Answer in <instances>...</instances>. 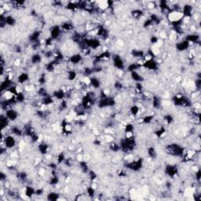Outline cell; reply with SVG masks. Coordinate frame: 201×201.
Returning a JSON list of instances; mask_svg holds the SVG:
<instances>
[{
    "mask_svg": "<svg viewBox=\"0 0 201 201\" xmlns=\"http://www.w3.org/2000/svg\"><path fill=\"white\" fill-rule=\"evenodd\" d=\"M185 148L178 144H170L166 147V152L174 156H185Z\"/></svg>",
    "mask_w": 201,
    "mask_h": 201,
    "instance_id": "obj_1",
    "label": "cell"
},
{
    "mask_svg": "<svg viewBox=\"0 0 201 201\" xmlns=\"http://www.w3.org/2000/svg\"><path fill=\"white\" fill-rule=\"evenodd\" d=\"M172 102L176 106L184 107V108L192 106V101L190 100V99L182 94L175 95L172 98Z\"/></svg>",
    "mask_w": 201,
    "mask_h": 201,
    "instance_id": "obj_2",
    "label": "cell"
},
{
    "mask_svg": "<svg viewBox=\"0 0 201 201\" xmlns=\"http://www.w3.org/2000/svg\"><path fill=\"white\" fill-rule=\"evenodd\" d=\"M126 164L124 167L128 170L133 171H138L139 170L143 167V163H144V160L142 158H138V160H130L128 162H126Z\"/></svg>",
    "mask_w": 201,
    "mask_h": 201,
    "instance_id": "obj_3",
    "label": "cell"
},
{
    "mask_svg": "<svg viewBox=\"0 0 201 201\" xmlns=\"http://www.w3.org/2000/svg\"><path fill=\"white\" fill-rule=\"evenodd\" d=\"M1 145L5 146L7 149H11L17 144V141L13 134H8L4 137V134H2V142H1Z\"/></svg>",
    "mask_w": 201,
    "mask_h": 201,
    "instance_id": "obj_4",
    "label": "cell"
},
{
    "mask_svg": "<svg viewBox=\"0 0 201 201\" xmlns=\"http://www.w3.org/2000/svg\"><path fill=\"white\" fill-rule=\"evenodd\" d=\"M115 100L113 97H105V98H100V100L98 101V106L100 109H104V108H108V107L115 106Z\"/></svg>",
    "mask_w": 201,
    "mask_h": 201,
    "instance_id": "obj_5",
    "label": "cell"
},
{
    "mask_svg": "<svg viewBox=\"0 0 201 201\" xmlns=\"http://www.w3.org/2000/svg\"><path fill=\"white\" fill-rule=\"evenodd\" d=\"M112 60H113V65L116 69H118L119 71H123L124 69V61L123 60L119 54H113L112 56Z\"/></svg>",
    "mask_w": 201,
    "mask_h": 201,
    "instance_id": "obj_6",
    "label": "cell"
},
{
    "mask_svg": "<svg viewBox=\"0 0 201 201\" xmlns=\"http://www.w3.org/2000/svg\"><path fill=\"white\" fill-rule=\"evenodd\" d=\"M142 67L145 69H148V70H150V71H156V70L158 69L159 65H158L157 61L152 58V59L147 60V61H144Z\"/></svg>",
    "mask_w": 201,
    "mask_h": 201,
    "instance_id": "obj_7",
    "label": "cell"
},
{
    "mask_svg": "<svg viewBox=\"0 0 201 201\" xmlns=\"http://www.w3.org/2000/svg\"><path fill=\"white\" fill-rule=\"evenodd\" d=\"M165 174L170 177H175L178 173V168L176 165L173 164H167L164 169Z\"/></svg>",
    "mask_w": 201,
    "mask_h": 201,
    "instance_id": "obj_8",
    "label": "cell"
},
{
    "mask_svg": "<svg viewBox=\"0 0 201 201\" xmlns=\"http://www.w3.org/2000/svg\"><path fill=\"white\" fill-rule=\"evenodd\" d=\"M62 32V30L61 28L60 25H53L50 29V37L53 38V40H57L61 36Z\"/></svg>",
    "mask_w": 201,
    "mask_h": 201,
    "instance_id": "obj_9",
    "label": "cell"
},
{
    "mask_svg": "<svg viewBox=\"0 0 201 201\" xmlns=\"http://www.w3.org/2000/svg\"><path fill=\"white\" fill-rule=\"evenodd\" d=\"M193 6L191 5V4H189L187 3L185 5H184L182 7H181V13L183 14L184 18H190L193 15Z\"/></svg>",
    "mask_w": 201,
    "mask_h": 201,
    "instance_id": "obj_10",
    "label": "cell"
},
{
    "mask_svg": "<svg viewBox=\"0 0 201 201\" xmlns=\"http://www.w3.org/2000/svg\"><path fill=\"white\" fill-rule=\"evenodd\" d=\"M5 115L7 117V119H9V121L13 122L15 120H17V119L19 116V113H18V111H16V110L11 108V109L5 111Z\"/></svg>",
    "mask_w": 201,
    "mask_h": 201,
    "instance_id": "obj_11",
    "label": "cell"
},
{
    "mask_svg": "<svg viewBox=\"0 0 201 201\" xmlns=\"http://www.w3.org/2000/svg\"><path fill=\"white\" fill-rule=\"evenodd\" d=\"M66 94H67V92H66L65 89L61 88L56 90H54L53 92V97L57 100H65V98H66V95H67Z\"/></svg>",
    "mask_w": 201,
    "mask_h": 201,
    "instance_id": "obj_12",
    "label": "cell"
},
{
    "mask_svg": "<svg viewBox=\"0 0 201 201\" xmlns=\"http://www.w3.org/2000/svg\"><path fill=\"white\" fill-rule=\"evenodd\" d=\"M189 47H190V42L186 41L185 39H184V40H181V41L177 42V43H176V46H175V47H176L177 50V51H179V52H183V51L189 50Z\"/></svg>",
    "mask_w": 201,
    "mask_h": 201,
    "instance_id": "obj_13",
    "label": "cell"
},
{
    "mask_svg": "<svg viewBox=\"0 0 201 201\" xmlns=\"http://www.w3.org/2000/svg\"><path fill=\"white\" fill-rule=\"evenodd\" d=\"M83 61V55L80 53H74L68 58V62L71 65H78Z\"/></svg>",
    "mask_w": 201,
    "mask_h": 201,
    "instance_id": "obj_14",
    "label": "cell"
},
{
    "mask_svg": "<svg viewBox=\"0 0 201 201\" xmlns=\"http://www.w3.org/2000/svg\"><path fill=\"white\" fill-rule=\"evenodd\" d=\"M41 35L42 32L40 30H36V31H34V32H32L30 34L28 39H29L30 42L36 43V42H38V39L41 37Z\"/></svg>",
    "mask_w": 201,
    "mask_h": 201,
    "instance_id": "obj_15",
    "label": "cell"
},
{
    "mask_svg": "<svg viewBox=\"0 0 201 201\" xmlns=\"http://www.w3.org/2000/svg\"><path fill=\"white\" fill-rule=\"evenodd\" d=\"M29 80V75L27 72H21V74L19 75L17 79V82L18 84L19 85H22L24 83H27Z\"/></svg>",
    "mask_w": 201,
    "mask_h": 201,
    "instance_id": "obj_16",
    "label": "cell"
},
{
    "mask_svg": "<svg viewBox=\"0 0 201 201\" xmlns=\"http://www.w3.org/2000/svg\"><path fill=\"white\" fill-rule=\"evenodd\" d=\"M60 27L62 30V32L63 31L64 32H71L75 28L74 24H72L71 21H64L61 24Z\"/></svg>",
    "mask_w": 201,
    "mask_h": 201,
    "instance_id": "obj_17",
    "label": "cell"
},
{
    "mask_svg": "<svg viewBox=\"0 0 201 201\" xmlns=\"http://www.w3.org/2000/svg\"><path fill=\"white\" fill-rule=\"evenodd\" d=\"M130 78L135 83H142V82H143L145 80V78L142 76V75L141 73L138 72L137 71L130 72Z\"/></svg>",
    "mask_w": 201,
    "mask_h": 201,
    "instance_id": "obj_18",
    "label": "cell"
},
{
    "mask_svg": "<svg viewBox=\"0 0 201 201\" xmlns=\"http://www.w3.org/2000/svg\"><path fill=\"white\" fill-rule=\"evenodd\" d=\"M49 145L45 143V142H40L39 144L38 145V149L39 153L42 154V155H47L49 152Z\"/></svg>",
    "mask_w": 201,
    "mask_h": 201,
    "instance_id": "obj_19",
    "label": "cell"
},
{
    "mask_svg": "<svg viewBox=\"0 0 201 201\" xmlns=\"http://www.w3.org/2000/svg\"><path fill=\"white\" fill-rule=\"evenodd\" d=\"M40 102H41L42 105H46V106L47 107L54 103V98H53V96H50V95L49 94L47 95V96L44 97V98H42Z\"/></svg>",
    "mask_w": 201,
    "mask_h": 201,
    "instance_id": "obj_20",
    "label": "cell"
},
{
    "mask_svg": "<svg viewBox=\"0 0 201 201\" xmlns=\"http://www.w3.org/2000/svg\"><path fill=\"white\" fill-rule=\"evenodd\" d=\"M185 39L188 41L189 42H193V43H197L199 41H200V36L197 35V34H189L187 35L185 37Z\"/></svg>",
    "mask_w": 201,
    "mask_h": 201,
    "instance_id": "obj_21",
    "label": "cell"
},
{
    "mask_svg": "<svg viewBox=\"0 0 201 201\" xmlns=\"http://www.w3.org/2000/svg\"><path fill=\"white\" fill-rule=\"evenodd\" d=\"M42 57L40 53H36L32 54V57H31V63H32V65H38L39 63L42 62Z\"/></svg>",
    "mask_w": 201,
    "mask_h": 201,
    "instance_id": "obj_22",
    "label": "cell"
},
{
    "mask_svg": "<svg viewBox=\"0 0 201 201\" xmlns=\"http://www.w3.org/2000/svg\"><path fill=\"white\" fill-rule=\"evenodd\" d=\"M59 65V63H57L56 61H51L50 62H48L47 65H46V70L48 71V72H53L56 70V68L57 65Z\"/></svg>",
    "mask_w": 201,
    "mask_h": 201,
    "instance_id": "obj_23",
    "label": "cell"
},
{
    "mask_svg": "<svg viewBox=\"0 0 201 201\" xmlns=\"http://www.w3.org/2000/svg\"><path fill=\"white\" fill-rule=\"evenodd\" d=\"M161 105H162V100L160 99L157 95H155L152 98V105L154 109H159L160 107H161Z\"/></svg>",
    "mask_w": 201,
    "mask_h": 201,
    "instance_id": "obj_24",
    "label": "cell"
},
{
    "mask_svg": "<svg viewBox=\"0 0 201 201\" xmlns=\"http://www.w3.org/2000/svg\"><path fill=\"white\" fill-rule=\"evenodd\" d=\"M24 195L27 198H31L32 196L36 195V190L32 186H26L24 188Z\"/></svg>",
    "mask_w": 201,
    "mask_h": 201,
    "instance_id": "obj_25",
    "label": "cell"
},
{
    "mask_svg": "<svg viewBox=\"0 0 201 201\" xmlns=\"http://www.w3.org/2000/svg\"><path fill=\"white\" fill-rule=\"evenodd\" d=\"M131 55L133 56V57L135 58H138V59H143L144 57L145 56V51L141 50H132L131 51Z\"/></svg>",
    "mask_w": 201,
    "mask_h": 201,
    "instance_id": "obj_26",
    "label": "cell"
},
{
    "mask_svg": "<svg viewBox=\"0 0 201 201\" xmlns=\"http://www.w3.org/2000/svg\"><path fill=\"white\" fill-rule=\"evenodd\" d=\"M10 132H11V134L18 137H21L24 134V130H21V128H19V127H17V126H13L11 127Z\"/></svg>",
    "mask_w": 201,
    "mask_h": 201,
    "instance_id": "obj_27",
    "label": "cell"
},
{
    "mask_svg": "<svg viewBox=\"0 0 201 201\" xmlns=\"http://www.w3.org/2000/svg\"><path fill=\"white\" fill-rule=\"evenodd\" d=\"M5 22H6V25L13 27L14 26L16 23H17V20H16V18L13 15H6V21H5Z\"/></svg>",
    "mask_w": 201,
    "mask_h": 201,
    "instance_id": "obj_28",
    "label": "cell"
},
{
    "mask_svg": "<svg viewBox=\"0 0 201 201\" xmlns=\"http://www.w3.org/2000/svg\"><path fill=\"white\" fill-rule=\"evenodd\" d=\"M131 16L132 18L136 19V20H138L140 18H142L143 14H144V11L141 9H134L133 10H131Z\"/></svg>",
    "mask_w": 201,
    "mask_h": 201,
    "instance_id": "obj_29",
    "label": "cell"
},
{
    "mask_svg": "<svg viewBox=\"0 0 201 201\" xmlns=\"http://www.w3.org/2000/svg\"><path fill=\"white\" fill-rule=\"evenodd\" d=\"M90 86L94 89H99L100 87V85H101V83H100V80L97 78V77L93 76L90 78Z\"/></svg>",
    "mask_w": 201,
    "mask_h": 201,
    "instance_id": "obj_30",
    "label": "cell"
},
{
    "mask_svg": "<svg viewBox=\"0 0 201 201\" xmlns=\"http://www.w3.org/2000/svg\"><path fill=\"white\" fill-rule=\"evenodd\" d=\"M79 166H80V169H81L82 172L84 173V174H87V173L89 172V171L90 170V169L89 168L88 163H86L85 160H82V161L79 162Z\"/></svg>",
    "mask_w": 201,
    "mask_h": 201,
    "instance_id": "obj_31",
    "label": "cell"
},
{
    "mask_svg": "<svg viewBox=\"0 0 201 201\" xmlns=\"http://www.w3.org/2000/svg\"><path fill=\"white\" fill-rule=\"evenodd\" d=\"M142 65H140L138 62L136 63H131L129 65V66L127 67V71L129 72H132V71H138V69L142 68Z\"/></svg>",
    "mask_w": 201,
    "mask_h": 201,
    "instance_id": "obj_32",
    "label": "cell"
},
{
    "mask_svg": "<svg viewBox=\"0 0 201 201\" xmlns=\"http://www.w3.org/2000/svg\"><path fill=\"white\" fill-rule=\"evenodd\" d=\"M140 107L138 105H134L130 108V114L134 117H135L137 115H138L139 113H140Z\"/></svg>",
    "mask_w": 201,
    "mask_h": 201,
    "instance_id": "obj_33",
    "label": "cell"
},
{
    "mask_svg": "<svg viewBox=\"0 0 201 201\" xmlns=\"http://www.w3.org/2000/svg\"><path fill=\"white\" fill-rule=\"evenodd\" d=\"M149 19L151 20V21L152 22V24H156V25H159L161 23V19L160 18L156 13H151L150 16H149Z\"/></svg>",
    "mask_w": 201,
    "mask_h": 201,
    "instance_id": "obj_34",
    "label": "cell"
},
{
    "mask_svg": "<svg viewBox=\"0 0 201 201\" xmlns=\"http://www.w3.org/2000/svg\"><path fill=\"white\" fill-rule=\"evenodd\" d=\"M109 148L110 150L112 151V152H119V151L121 150V149H120L119 144V143H116V142H110Z\"/></svg>",
    "mask_w": 201,
    "mask_h": 201,
    "instance_id": "obj_35",
    "label": "cell"
},
{
    "mask_svg": "<svg viewBox=\"0 0 201 201\" xmlns=\"http://www.w3.org/2000/svg\"><path fill=\"white\" fill-rule=\"evenodd\" d=\"M166 134V128L163 127H161L154 132V134L156 138H161L162 137Z\"/></svg>",
    "mask_w": 201,
    "mask_h": 201,
    "instance_id": "obj_36",
    "label": "cell"
},
{
    "mask_svg": "<svg viewBox=\"0 0 201 201\" xmlns=\"http://www.w3.org/2000/svg\"><path fill=\"white\" fill-rule=\"evenodd\" d=\"M48 200H51V201H55L59 200L60 199V195L59 193L55 192H50L49 194L47 195V197Z\"/></svg>",
    "mask_w": 201,
    "mask_h": 201,
    "instance_id": "obj_37",
    "label": "cell"
},
{
    "mask_svg": "<svg viewBox=\"0 0 201 201\" xmlns=\"http://www.w3.org/2000/svg\"><path fill=\"white\" fill-rule=\"evenodd\" d=\"M77 77V72L76 70H72V69H71V70H69V71H68V73H67V78H68V80H69V81H74L76 79Z\"/></svg>",
    "mask_w": 201,
    "mask_h": 201,
    "instance_id": "obj_38",
    "label": "cell"
},
{
    "mask_svg": "<svg viewBox=\"0 0 201 201\" xmlns=\"http://www.w3.org/2000/svg\"><path fill=\"white\" fill-rule=\"evenodd\" d=\"M27 177H28V175H27L26 172L20 171L17 174V178L21 182H24L27 180Z\"/></svg>",
    "mask_w": 201,
    "mask_h": 201,
    "instance_id": "obj_39",
    "label": "cell"
},
{
    "mask_svg": "<svg viewBox=\"0 0 201 201\" xmlns=\"http://www.w3.org/2000/svg\"><path fill=\"white\" fill-rule=\"evenodd\" d=\"M134 129H135L134 125L133 123H126V125L124 126L125 134L133 133Z\"/></svg>",
    "mask_w": 201,
    "mask_h": 201,
    "instance_id": "obj_40",
    "label": "cell"
},
{
    "mask_svg": "<svg viewBox=\"0 0 201 201\" xmlns=\"http://www.w3.org/2000/svg\"><path fill=\"white\" fill-rule=\"evenodd\" d=\"M154 119V115H145L143 118L141 119V122H142L143 123L145 124H149L151 123L152 120Z\"/></svg>",
    "mask_w": 201,
    "mask_h": 201,
    "instance_id": "obj_41",
    "label": "cell"
},
{
    "mask_svg": "<svg viewBox=\"0 0 201 201\" xmlns=\"http://www.w3.org/2000/svg\"><path fill=\"white\" fill-rule=\"evenodd\" d=\"M83 76H90L91 75L94 74V71H93V68H90L89 66L84 67L83 68Z\"/></svg>",
    "mask_w": 201,
    "mask_h": 201,
    "instance_id": "obj_42",
    "label": "cell"
},
{
    "mask_svg": "<svg viewBox=\"0 0 201 201\" xmlns=\"http://www.w3.org/2000/svg\"><path fill=\"white\" fill-rule=\"evenodd\" d=\"M87 175H88L89 179L91 182H94L96 179L98 178V175L96 174V172L94 171H93V170H90L88 173H87Z\"/></svg>",
    "mask_w": 201,
    "mask_h": 201,
    "instance_id": "obj_43",
    "label": "cell"
},
{
    "mask_svg": "<svg viewBox=\"0 0 201 201\" xmlns=\"http://www.w3.org/2000/svg\"><path fill=\"white\" fill-rule=\"evenodd\" d=\"M68 108V101L65 100H65H61V103H60L59 107H58L60 112H64V111H65V110L67 109Z\"/></svg>",
    "mask_w": 201,
    "mask_h": 201,
    "instance_id": "obj_44",
    "label": "cell"
},
{
    "mask_svg": "<svg viewBox=\"0 0 201 201\" xmlns=\"http://www.w3.org/2000/svg\"><path fill=\"white\" fill-rule=\"evenodd\" d=\"M37 94H38L39 97H41L42 98L49 95V94H48L47 89L44 88V87H40V88H38V90H37Z\"/></svg>",
    "mask_w": 201,
    "mask_h": 201,
    "instance_id": "obj_45",
    "label": "cell"
},
{
    "mask_svg": "<svg viewBox=\"0 0 201 201\" xmlns=\"http://www.w3.org/2000/svg\"><path fill=\"white\" fill-rule=\"evenodd\" d=\"M148 155L151 159L156 158L157 155V152L156 150V148H154V147H152V146L149 147V148H148Z\"/></svg>",
    "mask_w": 201,
    "mask_h": 201,
    "instance_id": "obj_46",
    "label": "cell"
},
{
    "mask_svg": "<svg viewBox=\"0 0 201 201\" xmlns=\"http://www.w3.org/2000/svg\"><path fill=\"white\" fill-rule=\"evenodd\" d=\"M163 119V121L166 123V124H167V125L171 124L172 123L174 122V117H173L171 114H167V115H164Z\"/></svg>",
    "mask_w": 201,
    "mask_h": 201,
    "instance_id": "obj_47",
    "label": "cell"
},
{
    "mask_svg": "<svg viewBox=\"0 0 201 201\" xmlns=\"http://www.w3.org/2000/svg\"><path fill=\"white\" fill-rule=\"evenodd\" d=\"M65 155L64 152H61L57 155V156L56 158V163H57V165H59L61 163H62L65 162Z\"/></svg>",
    "mask_w": 201,
    "mask_h": 201,
    "instance_id": "obj_48",
    "label": "cell"
},
{
    "mask_svg": "<svg viewBox=\"0 0 201 201\" xmlns=\"http://www.w3.org/2000/svg\"><path fill=\"white\" fill-rule=\"evenodd\" d=\"M86 194H87V196H88L89 197H90V198L94 197L95 193H96V191H95L94 188H93L92 186H88L87 188H86Z\"/></svg>",
    "mask_w": 201,
    "mask_h": 201,
    "instance_id": "obj_49",
    "label": "cell"
},
{
    "mask_svg": "<svg viewBox=\"0 0 201 201\" xmlns=\"http://www.w3.org/2000/svg\"><path fill=\"white\" fill-rule=\"evenodd\" d=\"M16 99L18 100V103H22V102H24V100H25V94H24V92L20 93V94H18V95H16Z\"/></svg>",
    "mask_w": 201,
    "mask_h": 201,
    "instance_id": "obj_50",
    "label": "cell"
},
{
    "mask_svg": "<svg viewBox=\"0 0 201 201\" xmlns=\"http://www.w3.org/2000/svg\"><path fill=\"white\" fill-rule=\"evenodd\" d=\"M46 82H47V78H46V75L45 74H42L40 76L38 77V84H40V85H43V84H45L46 83Z\"/></svg>",
    "mask_w": 201,
    "mask_h": 201,
    "instance_id": "obj_51",
    "label": "cell"
},
{
    "mask_svg": "<svg viewBox=\"0 0 201 201\" xmlns=\"http://www.w3.org/2000/svg\"><path fill=\"white\" fill-rule=\"evenodd\" d=\"M157 6V3H156V2H153V1H152V2H148V4H147V6H146V7H147V9H149V10H152V9H154L156 8Z\"/></svg>",
    "mask_w": 201,
    "mask_h": 201,
    "instance_id": "obj_52",
    "label": "cell"
},
{
    "mask_svg": "<svg viewBox=\"0 0 201 201\" xmlns=\"http://www.w3.org/2000/svg\"><path fill=\"white\" fill-rule=\"evenodd\" d=\"M114 88L117 90H121L123 88V84L120 81H115L114 83Z\"/></svg>",
    "mask_w": 201,
    "mask_h": 201,
    "instance_id": "obj_53",
    "label": "cell"
},
{
    "mask_svg": "<svg viewBox=\"0 0 201 201\" xmlns=\"http://www.w3.org/2000/svg\"><path fill=\"white\" fill-rule=\"evenodd\" d=\"M150 42L152 45H157L160 42V38L157 36H152L150 38Z\"/></svg>",
    "mask_w": 201,
    "mask_h": 201,
    "instance_id": "obj_54",
    "label": "cell"
},
{
    "mask_svg": "<svg viewBox=\"0 0 201 201\" xmlns=\"http://www.w3.org/2000/svg\"><path fill=\"white\" fill-rule=\"evenodd\" d=\"M152 24H152V22L151 21L150 19H149V18H147L146 20H145L144 23H143V27H144L145 28H150Z\"/></svg>",
    "mask_w": 201,
    "mask_h": 201,
    "instance_id": "obj_55",
    "label": "cell"
},
{
    "mask_svg": "<svg viewBox=\"0 0 201 201\" xmlns=\"http://www.w3.org/2000/svg\"><path fill=\"white\" fill-rule=\"evenodd\" d=\"M135 90L138 93H141L143 90V85H142V83H135Z\"/></svg>",
    "mask_w": 201,
    "mask_h": 201,
    "instance_id": "obj_56",
    "label": "cell"
},
{
    "mask_svg": "<svg viewBox=\"0 0 201 201\" xmlns=\"http://www.w3.org/2000/svg\"><path fill=\"white\" fill-rule=\"evenodd\" d=\"M195 178L196 180L198 182L200 181V178H201V171L200 169H197L195 173Z\"/></svg>",
    "mask_w": 201,
    "mask_h": 201,
    "instance_id": "obj_57",
    "label": "cell"
},
{
    "mask_svg": "<svg viewBox=\"0 0 201 201\" xmlns=\"http://www.w3.org/2000/svg\"><path fill=\"white\" fill-rule=\"evenodd\" d=\"M195 86L196 88L197 89V90H200V86H201V80L200 78H198V79H196L195 81Z\"/></svg>",
    "mask_w": 201,
    "mask_h": 201,
    "instance_id": "obj_58",
    "label": "cell"
},
{
    "mask_svg": "<svg viewBox=\"0 0 201 201\" xmlns=\"http://www.w3.org/2000/svg\"><path fill=\"white\" fill-rule=\"evenodd\" d=\"M14 51H15V52H16V53H21V52H22V49H21V46H19V45H17V46H15Z\"/></svg>",
    "mask_w": 201,
    "mask_h": 201,
    "instance_id": "obj_59",
    "label": "cell"
},
{
    "mask_svg": "<svg viewBox=\"0 0 201 201\" xmlns=\"http://www.w3.org/2000/svg\"><path fill=\"white\" fill-rule=\"evenodd\" d=\"M44 192V189H38L36 190V196H42Z\"/></svg>",
    "mask_w": 201,
    "mask_h": 201,
    "instance_id": "obj_60",
    "label": "cell"
},
{
    "mask_svg": "<svg viewBox=\"0 0 201 201\" xmlns=\"http://www.w3.org/2000/svg\"><path fill=\"white\" fill-rule=\"evenodd\" d=\"M6 180V174L3 171L1 172V181L3 182Z\"/></svg>",
    "mask_w": 201,
    "mask_h": 201,
    "instance_id": "obj_61",
    "label": "cell"
}]
</instances>
